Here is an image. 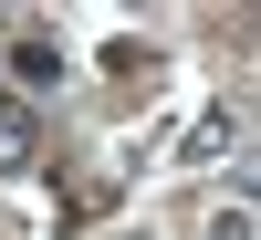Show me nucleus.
I'll list each match as a JSON object with an SVG mask.
<instances>
[{"mask_svg":"<svg viewBox=\"0 0 261 240\" xmlns=\"http://www.w3.org/2000/svg\"><path fill=\"white\" fill-rule=\"evenodd\" d=\"M32 157H42V115H32L21 94H0V178H21Z\"/></svg>","mask_w":261,"mask_h":240,"instance_id":"nucleus-1","label":"nucleus"},{"mask_svg":"<svg viewBox=\"0 0 261 240\" xmlns=\"http://www.w3.org/2000/svg\"><path fill=\"white\" fill-rule=\"evenodd\" d=\"M209 240H251V199H230L220 220H209Z\"/></svg>","mask_w":261,"mask_h":240,"instance_id":"nucleus-2","label":"nucleus"}]
</instances>
